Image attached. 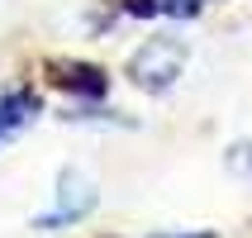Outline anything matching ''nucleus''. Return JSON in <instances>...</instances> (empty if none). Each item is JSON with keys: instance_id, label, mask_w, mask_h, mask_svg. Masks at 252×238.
I'll use <instances>...</instances> for the list:
<instances>
[{"instance_id": "obj_1", "label": "nucleus", "mask_w": 252, "mask_h": 238, "mask_svg": "<svg viewBox=\"0 0 252 238\" xmlns=\"http://www.w3.org/2000/svg\"><path fill=\"white\" fill-rule=\"evenodd\" d=\"M186 67V43L181 38H148L138 48V57L128 62V76L143 91H167Z\"/></svg>"}, {"instance_id": "obj_2", "label": "nucleus", "mask_w": 252, "mask_h": 238, "mask_svg": "<svg viewBox=\"0 0 252 238\" xmlns=\"http://www.w3.org/2000/svg\"><path fill=\"white\" fill-rule=\"evenodd\" d=\"M91 210H95V186H91V176H81V171H62V181H57V205L48 214H38L33 224H38V229H62V224L86 219Z\"/></svg>"}, {"instance_id": "obj_3", "label": "nucleus", "mask_w": 252, "mask_h": 238, "mask_svg": "<svg viewBox=\"0 0 252 238\" xmlns=\"http://www.w3.org/2000/svg\"><path fill=\"white\" fill-rule=\"evenodd\" d=\"M33 119H38V96L33 91H10V96L0 100V143L19 138Z\"/></svg>"}, {"instance_id": "obj_4", "label": "nucleus", "mask_w": 252, "mask_h": 238, "mask_svg": "<svg viewBox=\"0 0 252 238\" xmlns=\"http://www.w3.org/2000/svg\"><path fill=\"white\" fill-rule=\"evenodd\" d=\"M71 76H57L62 86H71V91H91V96H100L105 91V76H100L95 67H67Z\"/></svg>"}, {"instance_id": "obj_5", "label": "nucleus", "mask_w": 252, "mask_h": 238, "mask_svg": "<svg viewBox=\"0 0 252 238\" xmlns=\"http://www.w3.org/2000/svg\"><path fill=\"white\" fill-rule=\"evenodd\" d=\"M200 5H205V0H157V14H171V19H190V14H200Z\"/></svg>"}, {"instance_id": "obj_6", "label": "nucleus", "mask_w": 252, "mask_h": 238, "mask_svg": "<svg viewBox=\"0 0 252 238\" xmlns=\"http://www.w3.org/2000/svg\"><path fill=\"white\" fill-rule=\"evenodd\" d=\"M248 167V176H252V143H243V148H233V167Z\"/></svg>"}, {"instance_id": "obj_7", "label": "nucleus", "mask_w": 252, "mask_h": 238, "mask_svg": "<svg viewBox=\"0 0 252 238\" xmlns=\"http://www.w3.org/2000/svg\"><path fill=\"white\" fill-rule=\"evenodd\" d=\"M162 238H210V234H162Z\"/></svg>"}]
</instances>
